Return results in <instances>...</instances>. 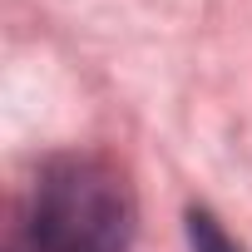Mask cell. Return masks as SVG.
Masks as SVG:
<instances>
[{
    "label": "cell",
    "instance_id": "cell-1",
    "mask_svg": "<svg viewBox=\"0 0 252 252\" xmlns=\"http://www.w3.org/2000/svg\"><path fill=\"white\" fill-rule=\"evenodd\" d=\"M134 242V193L89 154L50 158L20 208V232L10 252H129Z\"/></svg>",
    "mask_w": 252,
    "mask_h": 252
},
{
    "label": "cell",
    "instance_id": "cell-2",
    "mask_svg": "<svg viewBox=\"0 0 252 252\" xmlns=\"http://www.w3.org/2000/svg\"><path fill=\"white\" fill-rule=\"evenodd\" d=\"M188 242H193V252H242L227 232H222V222L208 213V208H188Z\"/></svg>",
    "mask_w": 252,
    "mask_h": 252
}]
</instances>
